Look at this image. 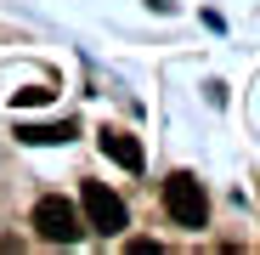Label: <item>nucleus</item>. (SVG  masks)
<instances>
[{"instance_id":"obj_1","label":"nucleus","mask_w":260,"mask_h":255,"mask_svg":"<svg viewBox=\"0 0 260 255\" xmlns=\"http://www.w3.org/2000/svg\"><path fill=\"white\" fill-rule=\"evenodd\" d=\"M164 210H170V221H176V227H204V216H209V199H204L198 176L176 170V176L164 182Z\"/></svg>"},{"instance_id":"obj_6","label":"nucleus","mask_w":260,"mask_h":255,"mask_svg":"<svg viewBox=\"0 0 260 255\" xmlns=\"http://www.w3.org/2000/svg\"><path fill=\"white\" fill-rule=\"evenodd\" d=\"M12 102H17V108H34V102H51V91H46V85H28V91H17Z\"/></svg>"},{"instance_id":"obj_2","label":"nucleus","mask_w":260,"mask_h":255,"mask_svg":"<svg viewBox=\"0 0 260 255\" xmlns=\"http://www.w3.org/2000/svg\"><path fill=\"white\" fill-rule=\"evenodd\" d=\"M79 204H85V227H96L102 238H119L124 233V199L108 187V182H85V193H79Z\"/></svg>"},{"instance_id":"obj_5","label":"nucleus","mask_w":260,"mask_h":255,"mask_svg":"<svg viewBox=\"0 0 260 255\" xmlns=\"http://www.w3.org/2000/svg\"><path fill=\"white\" fill-rule=\"evenodd\" d=\"M17 136H23V142H34V148H40V142L51 148V142H68V136H74V125H23Z\"/></svg>"},{"instance_id":"obj_3","label":"nucleus","mask_w":260,"mask_h":255,"mask_svg":"<svg viewBox=\"0 0 260 255\" xmlns=\"http://www.w3.org/2000/svg\"><path fill=\"white\" fill-rule=\"evenodd\" d=\"M34 233L46 238V244H79L85 221H79V210L68 199H40L34 204Z\"/></svg>"},{"instance_id":"obj_4","label":"nucleus","mask_w":260,"mask_h":255,"mask_svg":"<svg viewBox=\"0 0 260 255\" xmlns=\"http://www.w3.org/2000/svg\"><path fill=\"white\" fill-rule=\"evenodd\" d=\"M102 153L124 170H142V142L130 136V131H102Z\"/></svg>"}]
</instances>
